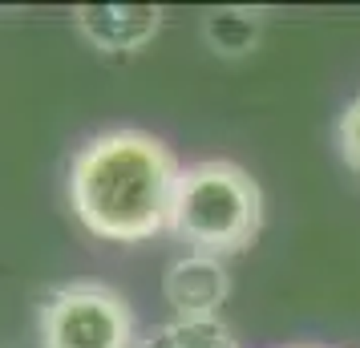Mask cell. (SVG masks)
Segmentation results:
<instances>
[{
	"label": "cell",
	"instance_id": "cell-2",
	"mask_svg": "<svg viewBox=\"0 0 360 348\" xmlns=\"http://www.w3.org/2000/svg\"><path fill=\"white\" fill-rule=\"evenodd\" d=\"M263 191L239 162L207 158L182 170L170 231L186 239L198 255H235L259 239Z\"/></svg>",
	"mask_w": 360,
	"mask_h": 348
},
{
	"label": "cell",
	"instance_id": "cell-1",
	"mask_svg": "<svg viewBox=\"0 0 360 348\" xmlns=\"http://www.w3.org/2000/svg\"><path fill=\"white\" fill-rule=\"evenodd\" d=\"M182 166L146 130L89 138L69 166V202L82 227L110 243H142L170 227Z\"/></svg>",
	"mask_w": 360,
	"mask_h": 348
},
{
	"label": "cell",
	"instance_id": "cell-6",
	"mask_svg": "<svg viewBox=\"0 0 360 348\" xmlns=\"http://www.w3.org/2000/svg\"><path fill=\"white\" fill-rule=\"evenodd\" d=\"M134 348H239V340L214 316V320H170V324H158Z\"/></svg>",
	"mask_w": 360,
	"mask_h": 348
},
{
	"label": "cell",
	"instance_id": "cell-7",
	"mask_svg": "<svg viewBox=\"0 0 360 348\" xmlns=\"http://www.w3.org/2000/svg\"><path fill=\"white\" fill-rule=\"evenodd\" d=\"M202 37L214 53L223 57H243L259 45V17L255 13H239V8H223L202 20Z\"/></svg>",
	"mask_w": 360,
	"mask_h": 348
},
{
	"label": "cell",
	"instance_id": "cell-4",
	"mask_svg": "<svg viewBox=\"0 0 360 348\" xmlns=\"http://www.w3.org/2000/svg\"><path fill=\"white\" fill-rule=\"evenodd\" d=\"M162 296L179 312V320H214L231 296V276L223 259L191 251L166 267Z\"/></svg>",
	"mask_w": 360,
	"mask_h": 348
},
{
	"label": "cell",
	"instance_id": "cell-5",
	"mask_svg": "<svg viewBox=\"0 0 360 348\" xmlns=\"http://www.w3.org/2000/svg\"><path fill=\"white\" fill-rule=\"evenodd\" d=\"M77 33L98 53H142L162 29L154 4H82L73 8Z\"/></svg>",
	"mask_w": 360,
	"mask_h": 348
},
{
	"label": "cell",
	"instance_id": "cell-3",
	"mask_svg": "<svg viewBox=\"0 0 360 348\" xmlns=\"http://www.w3.org/2000/svg\"><path fill=\"white\" fill-rule=\"evenodd\" d=\"M130 304L105 283H69L41 304V348H134Z\"/></svg>",
	"mask_w": 360,
	"mask_h": 348
},
{
	"label": "cell",
	"instance_id": "cell-8",
	"mask_svg": "<svg viewBox=\"0 0 360 348\" xmlns=\"http://www.w3.org/2000/svg\"><path fill=\"white\" fill-rule=\"evenodd\" d=\"M336 146H340V158L360 174V98L348 101V110L336 122Z\"/></svg>",
	"mask_w": 360,
	"mask_h": 348
}]
</instances>
